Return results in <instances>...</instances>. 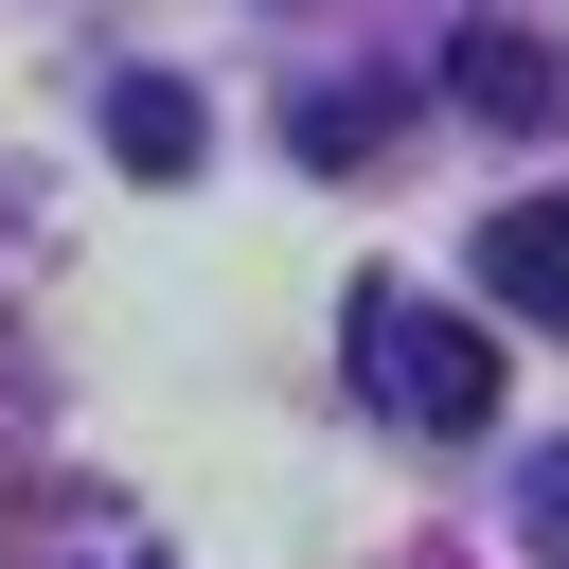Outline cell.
Masks as SVG:
<instances>
[{
    "label": "cell",
    "mask_w": 569,
    "mask_h": 569,
    "mask_svg": "<svg viewBox=\"0 0 569 569\" xmlns=\"http://www.w3.org/2000/svg\"><path fill=\"white\" fill-rule=\"evenodd\" d=\"M338 356H356V391L391 409V427H498V338L480 320H445V302H409V284H356V320H338Z\"/></svg>",
    "instance_id": "obj_1"
},
{
    "label": "cell",
    "mask_w": 569,
    "mask_h": 569,
    "mask_svg": "<svg viewBox=\"0 0 569 569\" xmlns=\"http://www.w3.org/2000/svg\"><path fill=\"white\" fill-rule=\"evenodd\" d=\"M445 89H462L480 124H569V53L516 36V18H462V36H445Z\"/></svg>",
    "instance_id": "obj_2"
},
{
    "label": "cell",
    "mask_w": 569,
    "mask_h": 569,
    "mask_svg": "<svg viewBox=\"0 0 569 569\" xmlns=\"http://www.w3.org/2000/svg\"><path fill=\"white\" fill-rule=\"evenodd\" d=\"M516 533H533V569H569V445H551V462L516 480Z\"/></svg>",
    "instance_id": "obj_6"
},
{
    "label": "cell",
    "mask_w": 569,
    "mask_h": 569,
    "mask_svg": "<svg viewBox=\"0 0 569 569\" xmlns=\"http://www.w3.org/2000/svg\"><path fill=\"white\" fill-rule=\"evenodd\" d=\"M107 160H124V178H196V89H178V71H124V89H107Z\"/></svg>",
    "instance_id": "obj_4"
},
{
    "label": "cell",
    "mask_w": 569,
    "mask_h": 569,
    "mask_svg": "<svg viewBox=\"0 0 569 569\" xmlns=\"http://www.w3.org/2000/svg\"><path fill=\"white\" fill-rule=\"evenodd\" d=\"M480 284H498L516 320H551V338H569V196H516V213H480Z\"/></svg>",
    "instance_id": "obj_3"
},
{
    "label": "cell",
    "mask_w": 569,
    "mask_h": 569,
    "mask_svg": "<svg viewBox=\"0 0 569 569\" xmlns=\"http://www.w3.org/2000/svg\"><path fill=\"white\" fill-rule=\"evenodd\" d=\"M373 142H391V89H338V107H320V124H302V160H320V178H356V160H373Z\"/></svg>",
    "instance_id": "obj_5"
}]
</instances>
